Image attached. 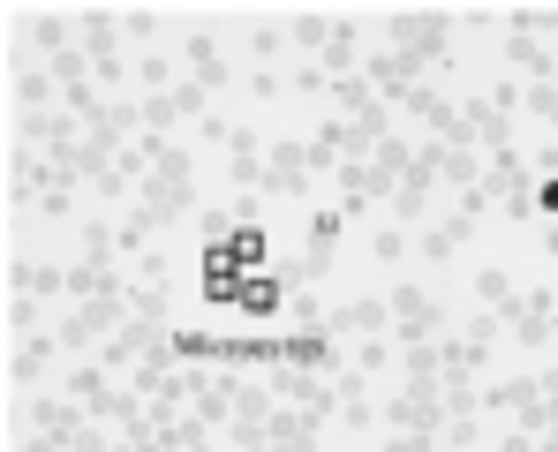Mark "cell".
Segmentation results:
<instances>
[{
  "label": "cell",
  "mask_w": 558,
  "mask_h": 452,
  "mask_svg": "<svg viewBox=\"0 0 558 452\" xmlns=\"http://www.w3.org/2000/svg\"><path fill=\"white\" fill-rule=\"evenodd\" d=\"M377 30H385V46H392V53H408V61L423 69V76L453 61V46H446L453 15H446V8H392V15H385Z\"/></svg>",
  "instance_id": "obj_1"
},
{
  "label": "cell",
  "mask_w": 558,
  "mask_h": 452,
  "mask_svg": "<svg viewBox=\"0 0 558 452\" xmlns=\"http://www.w3.org/2000/svg\"><path fill=\"white\" fill-rule=\"evenodd\" d=\"M136 211H151L159 227H167V219H182V211H196V159H189L182 144H167V151H159V167L136 181Z\"/></svg>",
  "instance_id": "obj_2"
},
{
  "label": "cell",
  "mask_w": 558,
  "mask_h": 452,
  "mask_svg": "<svg viewBox=\"0 0 558 452\" xmlns=\"http://www.w3.org/2000/svg\"><path fill=\"white\" fill-rule=\"evenodd\" d=\"M385 309H392V340H400V347H415V340H446V302H438L423 279H400V286L385 294Z\"/></svg>",
  "instance_id": "obj_3"
},
{
  "label": "cell",
  "mask_w": 558,
  "mask_h": 452,
  "mask_svg": "<svg viewBox=\"0 0 558 452\" xmlns=\"http://www.w3.org/2000/svg\"><path fill=\"white\" fill-rule=\"evenodd\" d=\"M76 46H84V61H92V76L106 90H121V15L113 8H76Z\"/></svg>",
  "instance_id": "obj_4"
},
{
  "label": "cell",
  "mask_w": 558,
  "mask_h": 452,
  "mask_svg": "<svg viewBox=\"0 0 558 452\" xmlns=\"http://www.w3.org/2000/svg\"><path fill=\"white\" fill-rule=\"evenodd\" d=\"M483 196L498 204V219H536V174H529V159L521 151H498L483 167Z\"/></svg>",
  "instance_id": "obj_5"
},
{
  "label": "cell",
  "mask_w": 558,
  "mask_h": 452,
  "mask_svg": "<svg viewBox=\"0 0 558 452\" xmlns=\"http://www.w3.org/2000/svg\"><path fill=\"white\" fill-rule=\"evenodd\" d=\"M483 211H490V196H483V181H475V188L461 196V211H446L438 227H423V234H415V257H423V265H446V257L461 249L468 234L483 227Z\"/></svg>",
  "instance_id": "obj_6"
},
{
  "label": "cell",
  "mask_w": 558,
  "mask_h": 452,
  "mask_svg": "<svg viewBox=\"0 0 558 452\" xmlns=\"http://www.w3.org/2000/svg\"><path fill=\"white\" fill-rule=\"evenodd\" d=\"M377 423H385V430H423V438H438V430H446V392H438V384H408V392H392V400L377 407Z\"/></svg>",
  "instance_id": "obj_7"
},
{
  "label": "cell",
  "mask_w": 558,
  "mask_h": 452,
  "mask_svg": "<svg viewBox=\"0 0 558 452\" xmlns=\"http://www.w3.org/2000/svg\"><path fill=\"white\" fill-rule=\"evenodd\" d=\"M506 332H513L521 347H551V340H558V294H551V286H529V294L513 302Z\"/></svg>",
  "instance_id": "obj_8"
},
{
  "label": "cell",
  "mask_w": 558,
  "mask_h": 452,
  "mask_svg": "<svg viewBox=\"0 0 558 452\" xmlns=\"http://www.w3.org/2000/svg\"><path fill=\"white\" fill-rule=\"evenodd\" d=\"M461 121H468V136H475V151H521L513 144V113H498V98L490 90H475V98H461Z\"/></svg>",
  "instance_id": "obj_9"
},
{
  "label": "cell",
  "mask_w": 558,
  "mask_h": 452,
  "mask_svg": "<svg viewBox=\"0 0 558 452\" xmlns=\"http://www.w3.org/2000/svg\"><path fill=\"white\" fill-rule=\"evenodd\" d=\"M430 188H438V144H430V151H415V167L400 174V188H392V219H400V227H415V219L430 211Z\"/></svg>",
  "instance_id": "obj_10"
},
{
  "label": "cell",
  "mask_w": 558,
  "mask_h": 452,
  "mask_svg": "<svg viewBox=\"0 0 558 452\" xmlns=\"http://www.w3.org/2000/svg\"><path fill=\"white\" fill-rule=\"evenodd\" d=\"M317 430H325L317 407H287V400H279L272 423H265V452H317Z\"/></svg>",
  "instance_id": "obj_11"
},
{
  "label": "cell",
  "mask_w": 558,
  "mask_h": 452,
  "mask_svg": "<svg viewBox=\"0 0 558 452\" xmlns=\"http://www.w3.org/2000/svg\"><path fill=\"white\" fill-rule=\"evenodd\" d=\"M363 84H371L377 98H408V90H415V84H430V76H423V69H415L408 53H392V46H377L371 61H363Z\"/></svg>",
  "instance_id": "obj_12"
},
{
  "label": "cell",
  "mask_w": 558,
  "mask_h": 452,
  "mask_svg": "<svg viewBox=\"0 0 558 452\" xmlns=\"http://www.w3.org/2000/svg\"><path fill=\"white\" fill-rule=\"evenodd\" d=\"M84 423H92V415H84L76 400H61V392H46V400H31V430H38V438H53L61 452H69V438H76Z\"/></svg>",
  "instance_id": "obj_13"
},
{
  "label": "cell",
  "mask_w": 558,
  "mask_h": 452,
  "mask_svg": "<svg viewBox=\"0 0 558 452\" xmlns=\"http://www.w3.org/2000/svg\"><path fill=\"white\" fill-rule=\"evenodd\" d=\"M325 332H355V340H377V332H392V309H385V294H363V302H340V309L325 317Z\"/></svg>",
  "instance_id": "obj_14"
},
{
  "label": "cell",
  "mask_w": 558,
  "mask_h": 452,
  "mask_svg": "<svg viewBox=\"0 0 558 452\" xmlns=\"http://www.w3.org/2000/svg\"><path fill=\"white\" fill-rule=\"evenodd\" d=\"M182 61H189V84H196V90H227V53H219L211 30H189Z\"/></svg>",
  "instance_id": "obj_15"
},
{
  "label": "cell",
  "mask_w": 558,
  "mask_h": 452,
  "mask_svg": "<svg viewBox=\"0 0 558 452\" xmlns=\"http://www.w3.org/2000/svg\"><path fill=\"white\" fill-rule=\"evenodd\" d=\"M355 61H363V23H348V15H332V38H325V53H317V69L340 84V76H355Z\"/></svg>",
  "instance_id": "obj_16"
},
{
  "label": "cell",
  "mask_w": 558,
  "mask_h": 452,
  "mask_svg": "<svg viewBox=\"0 0 558 452\" xmlns=\"http://www.w3.org/2000/svg\"><path fill=\"white\" fill-rule=\"evenodd\" d=\"M332 392H340V423L348 430H377V400H371V377L363 369H340Z\"/></svg>",
  "instance_id": "obj_17"
},
{
  "label": "cell",
  "mask_w": 558,
  "mask_h": 452,
  "mask_svg": "<svg viewBox=\"0 0 558 452\" xmlns=\"http://www.w3.org/2000/svg\"><path fill=\"white\" fill-rule=\"evenodd\" d=\"M8 294H31V302L69 294V271H61V265H23V257H8Z\"/></svg>",
  "instance_id": "obj_18"
},
{
  "label": "cell",
  "mask_w": 558,
  "mask_h": 452,
  "mask_svg": "<svg viewBox=\"0 0 558 452\" xmlns=\"http://www.w3.org/2000/svg\"><path fill=\"white\" fill-rule=\"evenodd\" d=\"M506 61H513L529 84H551L558 76V53L544 46V38H521V30H506Z\"/></svg>",
  "instance_id": "obj_19"
},
{
  "label": "cell",
  "mask_w": 558,
  "mask_h": 452,
  "mask_svg": "<svg viewBox=\"0 0 558 452\" xmlns=\"http://www.w3.org/2000/svg\"><path fill=\"white\" fill-rule=\"evenodd\" d=\"M53 355H61V340H53V332H31V340H23V347L8 355V384H38Z\"/></svg>",
  "instance_id": "obj_20"
},
{
  "label": "cell",
  "mask_w": 558,
  "mask_h": 452,
  "mask_svg": "<svg viewBox=\"0 0 558 452\" xmlns=\"http://www.w3.org/2000/svg\"><path fill=\"white\" fill-rule=\"evenodd\" d=\"M23 30L38 38V53H46V61H61V53H76V23H69V15H53V8H46V15H31Z\"/></svg>",
  "instance_id": "obj_21"
},
{
  "label": "cell",
  "mask_w": 558,
  "mask_h": 452,
  "mask_svg": "<svg viewBox=\"0 0 558 452\" xmlns=\"http://www.w3.org/2000/svg\"><path fill=\"white\" fill-rule=\"evenodd\" d=\"M272 377H242L234 384V423H272Z\"/></svg>",
  "instance_id": "obj_22"
},
{
  "label": "cell",
  "mask_w": 558,
  "mask_h": 452,
  "mask_svg": "<svg viewBox=\"0 0 558 452\" xmlns=\"http://www.w3.org/2000/svg\"><path fill=\"white\" fill-rule=\"evenodd\" d=\"M475 294H483V309H490V317H513V302H521V286L506 279V265L475 271Z\"/></svg>",
  "instance_id": "obj_23"
},
{
  "label": "cell",
  "mask_w": 558,
  "mask_h": 452,
  "mask_svg": "<svg viewBox=\"0 0 558 452\" xmlns=\"http://www.w3.org/2000/svg\"><path fill=\"white\" fill-rule=\"evenodd\" d=\"M287 38H294V46H302V53L317 61V53H325V38H332V15H317V8H302V15H287Z\"/></svg>",
  "instance_id": "obj_24"
},
{
  "label": "cell",
  "mask_w": 558,
  "mask_h": 452,
  "mask_svg": "<svg viewBox=\"0 0 558 452\" xmlns=\"http://www.w3.org/2000/svg\"><path fill=\"white\" fill-rule=\"evenodd\" d=\"M53 76H46V69H23V76H15V106H23V113H53Z\"/></svg>",
  "instance_id": "obj_25"
},
{
  "label": "cell",
  "mask_w": 558,
  "mask_h": 452,
  "mask_svg": "<svg viewBox=\"0 0 558 452\" xmlns=\"http://www.w3.org/2000/svg\"><path fill=\"white\" fill-rule=\"evenodd\" d=\"M438 438H446V452H475V445H483V423H475V415H453Z\"/></svg>",
  "instance_id": "obj_26"
},
{
  "label": "cell",
  "mask_w": 558,
  "mask_h": 452,
  "mask_svg": "<svg viewBox=\"0 0 558 452\" xmlns=\"http://www.w3.org/2000/svg\"><path fill=\"white\" fill-rule=\"evenodd\" d=\"M521 106H529L536 121H551V136H558V76H551V84H529V98H521Z\"/></svg>",
  "instance_id": "obj_27"
},
{
  "label": "cell",
  "mask_w": 558,
  "mask_h": 452,
  "mask_svg": "<svg viewBox=\"0 0 558 452\" xmlns=\"http://www.w3.org/2000/svg\"><path fill=\"white\" fill-rule=\"evenodd\" d=\"M355 369H363V377H385V369H392V340H363V347H355Z\"/></svg>",
  "instance_id": "obj_28"
},
{
  "label": "cell",
  "mask_w": 558,
  "mask_h": 452,
  "mask_svg": "<svg viewBox=\"0 0 558 452\" xmlns=\"http://www.w3.org/2000/svg\"><path fill=\"white\" fill-rule=\"evenodd\" d=\"M69 188H76V181H53V188H46V204H38V211H46V219H76V196H69Z\"/></svg>",
  "instance_id": "obj_29"
},
{
  "label": "cell",
  "mask_w": 558,
  "mask_h": 452,
  "mask_svg": "<svg viewBox=\"0 0 558 452\" xmlns=\"http://www.w3.org/2000/svg\"><path fill=\"white\" fill-rule=\"evenodd\" d=\"M8 332H38V302L31 294H8Z\"/></svg>",
  "instance_id": "obj_30"
},
{
  "label": "cell",
  "mask_w": 558,
  "mask_h": 452,
  "mask_svg": "<svg viewBox=\"0 0 558 452\" xmlns=\"http://www.w3.org/2000/svg\"><path fill=\"white\" fill-rule=\"evenodd\" d=\"M371 257H377V265H400V257H408V234H400V227H385V234L371 242Z\"/></svg>",
  "instance_id": "obj_31"
},
{
  "label": "cell",
  "mask_w": 558,
  "mask_h": 452,
  "mask_svg": "<svg viewBox=\"0 0 558 452\" xmlns=\"http://www.w3.org/2000/svg\"><path fill=\"white\" fill-rule=\"evenodd\" d=\"M279 38H287V23H257V30H250V53H257V61H272Z\"/></svg>",
  "instance_id": "obj_32"
},
{
  "label": "cell",
  "mask_w": 558,
  "mask_h": 452,
  "mask_svg": "<svg viewBox=\"0 0 558 452\" xmlns=\"http://www.w3.org/2000/svg\"><path fill=\"white\" fill-rule=\"evenodd\" d=\"M287 90H310V98H317V90H332V76H325V69H317V61H302V69H294V76H287Z\"/></svg>",
  "instance_id": "obj_33"
},
{
  "label": "cell",
  "mask_w": 558,
  "mask_h": 452,
  "mask_svg": "<svg viewBox=\"0 0 558 452\" xmlns=\"http://www.w3.org/2000/svg\"><path fill=\"white\" fill-rule=\"evenodd\" d=\"M385 452H438V438H423V430H385Z\"/></svg>",
  "instance_id": "obj_34"
},
{
  "label": "cell",
  "mask_w": 558,
  "mask_h": 452,
  "mask_svg": "<svg viewBox=\"0 0 558 452\" xmlns=\"http://www.w3.org/2000/svg\"><path fill=\"white\" fill-rule=\"evenodd\" d=\"M121 30H136V46H144V38L159 30V8H129V15H121Z\"/></svg>",
  "instance_id": "obj_35"
},
{
  "label": "cell",
  "mask_w": 558,
  "mask_h": 452,
  "mask_svg": "<svg viewBox=\"0 0 558 452\" xmlns=\"http://www.w3.org/2000/svg\"><path fill=\"white\" fill-rule=\"evenodd\" d=\"M136 84H144V98H151V90H174L167 84V61H136Z\"/></svg>",
  "instance_id": "obj_36"
},
{
  "label": "cell",
  "mask_w": 558,
  "mask_h": 452,
  "mask_svg": "<svg viewBox=\"0 0 558 452\" xmlns=\"http://www.w3.org/2000/svg\"><path fill=\"white\" fill-rule=\"evenodd\" d=\"M498 452H536V430H521V423H513V430L498 438Z\"/></svg>",
  "instance_id": "obj_37"
},
{
  "label": "cell",
  "mask_w": 558,
  "mask_h": 452,
  "mask_svg": "<svg viewBox=\"0 0 558 452\" xmlns=\"http://www.w3.org/2000/svg\"><path fill=\"white\" fill-rule=\"evenodd\" d=\"M544 257H551V265H558V211H551V219H544Z\"/></svg>",
  "instance_id": "obj_38"
},
{
  "label": "cell",
  "mask_w": 558,
  "mask_h": 452,
  "mask_svg": "<svg viewBox=\"0 0 558 452\" xmlns=\"http://www.w3.org/2000/svg\"><path fill=\"white\" fill-rule=\"evenodd\" d=\"M23 452H61V445H53V438H38V430H31V438H23Z\"/></svg>",
  "instance_id": "obj_39"
},
{
  "label": "cell",
  "mask_w": 558,
  "mask_h": 452,
  "mask_svg": "<svg viewBox=\"0 0 558 452\" xmlns=\"http://www.w3.org/2000/svg\"><path fill=\"white\" fill-rule=\"evenodd\" d=\"M551 294H558V279H551Z\"/></svg>",
  "instance_id": "obj_40"
},
{
  "label": "cell",
  "mask_w": 558,
  "mask_h": 452,
  "mask_svg": "<svg viewBox=\"0 0 558 452\" xmlns=\"http://www.w3.org/2000/svg\"><path fill=\"white\" fill-rule=\"evenodd\" d=\"M551 347H558V340H551Z\"/></svg>",
  "instance_id": "obj_41"
}]
</instances>
